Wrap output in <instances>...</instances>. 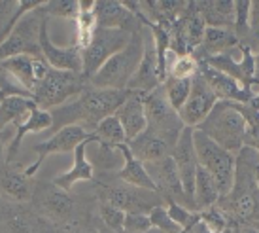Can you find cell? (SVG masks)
Returning a JSON list of instances; mask_svg holds the SVG:
<instances>
[{
	"label": "cell",
	"mask_w": 259,
	"mask_h": 233,
	"mask_svg": "<svg viewBox=\"0 0 259 233\" xmlns=\"http://www.w3.org/2000/svg\"><path fill=\"white\" fill-rule=\"evenodd\" d=\"M250 30L253 32V36L259 40V2L252 4V19H250Z\"/></svg>",
	"instance_id": "cell-46"
},
{
	"label": "cell",
	"mask_w": 259,
	"mask_h": 233,
	"mask_svg": "<svg viewBox=\"0 0 259 233\" xmlns=\"http://www.w3.org/2000/svg\"><path fill=\"white\" fill-rule=\"evenodd\" d=\"M193 144L199 165L214 176L222 199L229 197V193L233 191V184H235L237 156L227 152L220 144H216L214 140L199 129H193Z\"/></svg>",
	"instance_id": "cell-4"
},
{
	"label": "cell",
	"mask_w": 259,
	"mask_h": 233,
	"mask_svg": "<svg viewBox=\"0 0 259 233\" xmlns=\"http://www.w3.org/2000/svg\"><path fill=\"white\" fill-rule=\"evenodd\" d=\"M34 106H38V104L30 97H6V99H2V102H0V131L8 129L15 122H19Z\"/></svg>",
	"instance_id": "cell-31"
},
{
	"label": "cell",
	"mask_w": 259,
	"mask_h": 233,
	"mask_svg": "<svg viewBox=\"0 0 259 233\" xmlns=\"http://www.w3.org/2000/svg\"><path fill=\"white\" fill-rule=\"evenodd\" d=\"M238 34L235 32V29L229 27H206L202 44L197 51H201L202 55L212 57V55H222L227 53L231 48L238 46Z\"/></svg>",
	"instance_id": "cell-25"
},
{
	"label": "cell",
	"mask_w": 259,
	"mask_h": 233,
	"mask_svg": "<svg viewBox=\"0 0 259 233\" xmlns=\"http://www.w3.org/2000/svg\"><path fill=\"white\" fill-rule=\"evenodd\" d=\"M129 95V89L117 91V89H99L89 86L74 101L50 110L51 118H53L50 133L53 135L68 125H81L89 133H93L95 127L101 124L104 118L114 116L117 108L127 101Z\"/></svg>",
	"instance_id": "cell-1"
},
{
	"label": "cell",
	"mask_w": 259,
	"mask_h": 233,
	"mask_svg": "<svg viewBox=\"0 0 259 233\" xmlns=\"http://www.w3.org/2000/svg\"><path fill=\"white\" fill-rule=\"evenodd\" d=\"M255 80H259V53L255 55Z\"/></svg>",
	"instance_id": "cell-49"
},
{
	"label": "cell",
	"mask_w": 259,
	"mask_h": 233,
	"mask_svg": "<svg viewBox=\"0 0 259 233\" xmlns=\"http://www.w3.org/2000/svg\"><path fill=\"white\" fill-rule=\"evenodd\" d=\"M34 57L36 55H15V57L0 61V68H4L30 95L34 91V86H36V78H34Z\"/></svg>",
	"instance_id": "cell-26"
},
{
	"label": "cell",
	"mask_w": 259,
	"mask_h": 233,
	"mask_svg": "<svg viewBox=\"0 0 259 233\" xmlns=\"http://www.w3.org/2000/svg\"><path fill=\"white\" fill-rule=\"evenodd\" d=\"M218 95L214 89L208 86V82L202 78L201 74H197L193 78V86H191V93L189 99L180 110V118L186 127L197 129L199 125L210 116L212 108L218 104Z\"/></svg>",
	"instance_id": "cell-13"
},
{
	"label": "cell",
	"mask_w": 259,
	"mask_h": 233,
	"mask_svg": "<svg viewBox=\"0 0 259 233\" xmlns=\"http://www.w3.org/2000/svg\"><path fill=\"white\" fill-rule=\"evenodd\" d=\"M93 137L99 142H106V144L112 146L127 144V137H125V131H123V125L119 124V120L115 118V114L104 118L101 124L95 127Z\"/></svg>",
	"instance_id": "cell-33"
},
{
	"label": "cell",
	"mask_w": 259,
	"mask_h": 233,
	"mask_svg": "<svg viewBox=\"0 0 259 233\" xmlns=\"http://www.w3.org/2000/svg\"><path fill=\"white\" fill-rule=\"evenodd\" d=\"M51 125H53V118H51L50 110H42L40 106H34L29 114H25L19 122H15V124L12 125V127H14V139H12V142L8 146L4 161H8V163L15 161V156H17L19 148H21L23 139H25L29 133L50 131Z\"/></svg>",
	"instance_id": "cell-18"
},
{
	"label": "cell",
	"mask_w": 259,
	"mask_h": 233,
	"mask_svg": "<svg viewBox=\"0 0 259 233\" xmlns=\"http://www.w3.org/2000/svg\"><path fill=\"white\" fill-rule=\"evenodd\" d=\"M199 74V61L195 59L193 53L176 57L168 66L166 78H176V80H193Z\"/></svg>",
	"instance_id": "cell-36"
},
{
	"label": "cell",
	"mask_w": 259,
	"mask_h": 233,
	"mask_svg": "<svg viewBox=\"0 0 259 233\" xmlns=\"http://www.w3.org/2000/svg\"><path fill=\"white\" fill-rule=\"evenodd\" d=\"M115 118L119 120V124L123 125V131L127 137V144L131 140H135L138 135L148 129V118H146V108H144V95L131 91L127 97V101L123 102L121 106L115 112Z\"/></svg>",
	"instance_id": "cell-20"
},
{
	"label": "cell",
	"mask_w": 259,
	"mask_h": 233,
	"mask_svg": "<svg viewBox=\"0 0 259 233\" xmlns=\"http://www.w3.org/2000/svg\"><path fill=\"white\" fill-rule=\"evenodd\" d=\"M133 32L123 29H102L99 27L95 32L91 44L81 51L83 55V76L89 78L101 68L110 57H114L117 51H121L131 42Z\"/></svg>",
	"instance_id": "cell-9"
},
{
	"label": "cell",
	"mask_w": 259,
	"mask_h": 233,
	"mask_svg": "<svg viewBox=\"0 0 259 233\" xmlns=\"http://www.w3.org/2000/svg\"><path fill=\"white\" fill-rule=\"evenodd\" d=\"M233 233H242V231H240V227L238 226H233Z\"/></svg>",
	"instance_id": "cell-52"
},
{
	"label": "cell",
	"mask_w": 259,
	"mask_h": 233,
	"mask_svg": "<svg viewBox=\"0 0 259 233\" xmlns=\"http://www.w3.org/2000/svg\"><path fill=\"white\" fill-rule=\"evenodd\" d=\"M170 158L174 160V165L178 169V175H180V180H182V184H184L186 193L193 199L195 176H197V169H199V160H197V152H195L193 129H191V127H184L180 139L174 144ZM195 207H197V205H195Z\"/></svg>",
	"instance_id": "cell-16"
},
{
	"label": "cell",
	"mask_w": 259,
	"mask_h": 233,
	"mask_svg": "<svg viewBox=\"0 0 259 233\" xmlns=\"http://www.w3.org/2000/svg\"><path fill=\"white\" fill-rule=\"evenodd\" d=\"M144 55V27L133 32L131 42L114 57H110L97 72L89 78V86L99 89H117L127 91L133 76L137 74L138 65Z\"/></svg>",
	"instance_id": "cell-3"
},
{
	"label": "cell",
	"mask_w": 259,
	"mask_h": 233,
	"mask_svg": "<svg viewBox=\"0 0 259 233\" xmlns=\"http://www.w3.org/2000/svg\"><path fill=\"white\" fill-rule=\"evenodd\" d=\"M91 140H95V137L85 140V142H81V144L72 152L74 161H72V165H70V169L53 178V184H55L57 188L65 189V191H70V189L74 188V184L91 182V180H95V167L91 165V161L87 160V146H89Z\"/></svg>",
	"instance_id": "cell-21"
},
{
	"label": "cell",
	"mask_w": 259,
	"mask_h": 233,
	"mask_svg": "<svg viewBox=\"0 0 259 233\" xmlns=\"http://www.w3.org/2000/svg\"><path fill=\"white\" fill-rule=\"evenodd\" d=\"M191 86H193V80H176V78H166L163 88H165L166 99L172 104L174 110L180 112L184 108V104L189 99V93H191Z\"/></svg>",
	"instance_id": "cell-34"
},
{
	"label": "cell",
	"mask_w": 259,
	"mask_h": 233,
	"mask_svg": "<svg viewBox=\"0 0 259 233\" xmlns=\"http://www.w3.org/2000/svg\"><path fill=\"white\" fill-rule=\"evenodd\" d=\"M0 97H30L32 99V95L27 89H23L4 68H0Z\"/></svg>",
	"instance_id": "cell-43"
},
{
	"label": "cell",
	"mask_w": 259,
	"mask_h": 233,
	"mask_svg": "<svg viewBox=\"0 0 259 233\" xmlns=\"http://www.w3.org/2000/svg\"><path fill=\"white\" fill-rule=\"evenodd\" d=\"M127 146L131 148V152L135 153V158H138L142 163H153V161L165 160L172 153V146L150 129H146L142 135H138L137 139L131 140Z\"/></svg>",
	"instance_id": "cell-23"
},
{
	"label": "cell",
	"mask_w": 259,
	"mask_h": 233,
	"mask_svg": "<svg viewBox=\"0 0 259 233\" xmlns=\"http://www.w3.org/2000/svg\"><path fill=\"white\" fill-rule=\"evenodd\" d=\"M89 148H93L91 153V165L95 169H102V171H117L123 167V153L119 146H112L106 142H99V140H91Z\"/></svg>",
	"instance_id": "cell-32"
},
{
	"label": "cell",
	"mask_w": 259,
	"mask_h": 233,
	"mask_svg": "<svg viewBox=\"0 0 259 233\" xmlns=\"http://www.w3.org/2000/svg\"><path fill=\"white\" fill-rule=\"evenodd\" d=\"M2 99H6V97H0V102H2Z\"/></svg>",
	"instance_id": "cell-54"
},
{
	"label": "cell",
	"mask_w": 259,
	"mask_h": 233,
	"mask_svg": "<svg viewBox=\"0 0 259 233\" xmlns=\"http://www.w3.org/2000/svg\"><path fill=\"white\" fill-rule=\"evenodd\" d=\"M180 27L182 32H184V40H186L187 51L193 53L201 48L202 38H204V32H206V21L201 15V12L197 10V4L195 2H189L186 14L180 19Z\"/></svg>",
	"instance_id": "cell-27"
},
{
	"label": "cell",
	"mask_w": 259,
	"mask_h": 233,
	"mask_svg": "<svg viewBox=\"0 0 259 233\" xmlns=\"http://www.w3.org/2000/svg\"><path fill=\"white\" fill-rule=\"evenodd\" d=\"M148 216H150L151 227L161 233H184L186 231V229H182V227L168 216V211H166V207H163V205H159V207H155V209H151Z\"/></svg>",
	"instance_id": "cell-38"
},
{
	"label": "cell",
	"mask_w": 259,
	"mask_h": 233,
	"mask_svg": "<svg viewBox=\"0 0 259 233\" xmlns=\"http://www.w3.org/2000/svg\"><path fill=\"white\" fill-rule=\"evenodd\" d=\"M166 203V211H168V216L182 227V229H191V227L199 222V212L189 211L184 205H178L174 201H165Z\"/></svg>",
	"instance_id": "cell-40"
},
{
	"label": "cell",
	"mask_w": 259,
	"mask_h": 233,
	"mask_svg": "<svg viewBox=\"0 0 259 233\" xmlns=\"http://www.w3.org/2000/svg\"><path fill=\"white\" fill-rule=\"evenodd\" d=\"M34 189L36 182L32 176L27 175L23 165L15 161H0V196L14 203H27L34 197Z\"/></svg>",
	"instance_id": "cell-15"
},
{
	"label": "cell",
	"mask_w": 259,
	"mask_h": 233,
	"mask_svg": "<svg viewBox=\"0 0 259 233\" xmlns=\"http://www.w3.org/2000/svg\"><path fill=\"white\" fill-rule=\"evenodd\" d=\"M255 186H257V189H259V165L255 167Z\"/></svg>",
	"instance_id": "cell-50"
},
{
	"label": "cell",
	"mask_w": 259,
	"mask_h": 233,
	"mask_svg": "<svg viewBox=\"0 0 259 233\" xmlns=\"http://www.w3.org/2000/svg\"><path fill=\"white\" fill-rule=\"evenodd\" d=\"M144 108L148 118V129L163 137L174 148L186 125L182 122L180 112L174 110L172 104L168 102L163 86L144 95Z\"/></svg>",
	"instance_id": "cell-6"
},
{
	"label": "cell",
	"mask_w": 259,
	"mask_h": 233,
	"mask_svg": "<svg viewBox=\"0 0 259 233\" xmlns=\"http://www.w3.org/2000/svg\"><path fill=\"white\" fill-rule=\"evenodd\" d=\"M99 29L97 23V2H79V12L76 17V34H74V46L78 50H85L91 44L95 32Z\"/></svg>",
	"instance_id": "cell-29"
},
{
	"label": "cell",
	"mask_w": 259,
	"mask_h": 233,
	"mask_svg": "<svg viewBox=\"0 0 259 233\" xmlns=\"http://www.w3.org/2000/svg\"><path fill=\"white\" fill-rule=\"evenodd\" d=\"M125 214H127V212H123L121 209H117L114 205L104 203V201L99 203V216H101L104 227H108L112 231H123Z\"/></svg>",
	"instance_id": "cell-39"
},
{
	"label": "cell",
	"mask_w": 259,
	"mask_h": 233,
	"mask_svg": "<svg viewBox=\"0 0 259 233\" xmlns=\"http://www.w3.org/2000/svg\"><path fill=\"white\" fill-rule=\"evenodd\" d=\"M193 199H195V205H197V211H204L208 207H214L222 199L220 188H218L214 176L210 175L206 169H202L201 165L197 169V176H195Z\"/></svg>",
	"instance_id": "cell-30"
},
{
	"label": "cell",
	"mask_w": 259,
	"mask_h": 233,
	"mask_svg": "<svg viewBox=\"0 0 259 233\" xmlns=\"http://www.w3.org/2000/svg\"><path fill=\"white\" fill-rule=\"evenodd\" d=\"M199 74L208 82V86L214 89V93L218 95L220 101H231V102H238V104H246V102L252 101L248 89L240 82L233 80L227 74L212 68L204 61H199Z\"/></svg>",
	"instance_id": "cell-19"
},
{
	"label": "cell",
	"mask_w": 259,
	"mask_h": 233,
	"mask_svg": "<svg viewBox=\"0 0 259 233\" xmlns=\"http://www.w3.org/2000/svg\"><path fill=\"white\" fill-rule=\"evenodd\" d=\"M99 233H123V231H112V229H108V227H104V229H101Z\"/></svg>",
	"instance_id": "cell-51"
},
{
	"label": "cell",
	"mask_w": 259,
	"mask_h": 233,
	"mask_svg": "<svg viewBox=\"0 0 259 233\" xmlns=\"http://www.w3.org/2000/svg\"><path fill=\"white\" fill-rule=\"evenodd\" d=\"M97 23L102 29H123L129 32L142 29V23L123 2H97Z\"/></svg>",
	"instance_id": "cell-22"
},
{
	"label": "cell",
	"mask_w": 259,
	"mask_h": 233,
	"mask_svg": "<svg viewBox=\"0 0 259 233\" xmlns=\"http://www.w3.org/2000/svg\"><path fill=\"white\" fill-rule=\"evenodd\" d=\"M61 233H95V231H91L89 227L81 226L78 222H70V224H65V226L61 227Z\"/></svg>",
	"instance_id": "cell-47"
},
{
	"label": "cell",
	"mask_w": 259,
	"mask_h": 233,
	"mask_svg": "<svg viewBox=\"0 0 259 233\" xmlns=\"http://www.w3.org/2000/svg\"><path fill=\"white\" fill-rule=\"evenodd\" d=\"M242 233H259V227L255 226H238Z\"/></svg>",
	"instance_id": "cell-48"
},
{
	"label": "cell",
	"mask_w": 259,
	"mask_h": 233,
	"mask_svg": "<svg viewBox=\"0 0 259 233\" xmlns=\"http://www.w3.org/2000/svg\"><path fill=\"white\" fill-rule=\"evenodd\" d=\"M85 82L87 78L83 74L57 70L50 66L44 80L38 82L32 91V99L42 110H53L74 101L78 95L83 93V89L87 88Z\"/></svg>",
	"instance_id": "cell-5"
},
{
	"label": "cell",
	"mask_w": 259,
	"mask_h": 233,
	"mask_svg": "<svg viewBox=\"0 0 259 233\" xmlns=\"http://www.w3.org/2000/svg\"><path fill=\"white\" fill-rule=\"evenodd\" d=\"M12 139H14V131H12L10 127L4 129V131H0V161L4 160L6 150H8V146H10V142H12Z\"/></svg>",
	"instance_id": "cell-45"
},
{
	"label": "cell",
	"mask_w": 259,
	"mask_h": 233,
	"mask_svg": "<svg viewBox=\"0 0 259 233\" xmlns=\"http://www.w3.org/2000/svg\"><path fill=\"white\" fill-rule=\"evenodd\" d=\"M150 216L146 212H127L125 214V224H123V233H148L151 231Z\"/></svg>",
	"instance_id": "cell-42"
},
{
	"label": "cell",
	"mask_w": 259,
	"mask_h": 233,
	"mask_svg": "<svg viewBox=\"0 0 259 233\" xmlns=\"http://www.w3.org/2000/svg\"><path fill=\"white\" fill-rule=\"evenodd\" d=\"M197 10L206 21V27H229L235 25V2L227 0H204V2H195Z\"/></svg>",
	"instance_id": "cell-28"
},
{
	"label": "cell",
	"mask_w": 259,
	"mask_h": 233,
	"mask_svg": "<svg viewBox=\"0 0 259 233\" xmlns=\"http://www.w3.org/2000/svg\"><path fill=\"white\" fill-rule=\"evenodd\" d=\"M48 15L38 10H32L17 23L12 34L0 44V61L15 55H42L40 51V30Z\"/></svg>",
	"instance_id": "cell-8"
},
{
	"label": "cell",
	"mask_w": 259,
	"mask_h": 233,
	"mask_svg": "<svg viewBox=\"0 0 259 233\" xmlns=\"http://www.w3.org/2000/svg\"><path fill=\"white\" fill-rule=\"evenodd\" d=\"M159 86H163V80H161V72H159L157 48H155V42H153L150 30L148 32L144 30V55H142L137 74L133 76L127 89L135 91V93L146 95L151 93L153 89H157Z\"/></svg>",
	"instance_id": "cell-17"
},
{
	"label": "cell",
	"mask_w": 259,
	"mask_h": 233,
	"mask_svg": "<svg viewBox=\"0 0 259 233\" xmlns=\"http://www.w3.org/2000/svg\"><path fill=\"white\" fill-rule=\"evenodd\" d=\"M197 129L210 137L216 144L225 148L227 152L237 156L244 148L246 135H248V116H246L244 104L218 101L210 116Z\"/></svg>",
	"instance_id": "cell-2"
},
{
	"label": "cell",
	"mask_w": 259,
	"mask_h": 233,
	"mask_svg": "<svg viewBox=\"0 0 259 233\" xmlns=\"http://www.w3.org/2000/svg\"><path fill=\"white\" fill-rule=\"evenodd\" d=\"M223 233H233V226L227 227V229H225V231H223Z\"/></svg>",
	"instance_id": "cell-53"
},
{
	"label": "cell",
	"mask_w": 259,
	"mask_h": 233,
	"mask_svg": "<svg viewBox=\"0 0 259 233\" xmlns=\"http://www.w3.org/2000/svg\"><path fill=\"white\" fill-rule=\"evenodd\" d=\"M17 10V2H0V34L6 30Z\"/></svg>",
	"instance_id": "cell-44"
},
{
	"label": "cell",
	"mask_w": 259,
	"mask_h": 233,
	"mask_svg": "<svg viewBox=\"0 0 259 233\" xmlns=\"http://www.w3.org/2000/svg\"><path fill=\"white\" fill-rule=\"evenodd\" d=\"M40 51L46 63L51 68L57 70H68V72H79L83 74V55L78 46H57L50 36V29H48V17L42 23V30H40Z\"/></svg>",
	"instance_id": "cell-14"
},
{
	"label": "cell",
	"mask_w": 259,
	"mask_h": 233,
	"mask_svg": "<svg viewBox=\"0 0 259 233\" xmlns=\"http://www.w3.org/2000/svg\"><path fill=\"white\" fill-rule=\"evenodd\" d=\"M40 12L44 15H51V17H61V19H74L78 17L79 2L74 0H53V2H44L40 6Z\"/></svg>",
	"instance_id": "cell-37"
},
{
	"label": "cell",
	"mask_w": 259,
	"mask_h": 233,
	"mask_svg": "<svg viewBox=\"0 0 259 233\" xmlns=\"http://www.w3.org/2000/svg\"><path fill=\"white\" fill-rule=\"evenodd\" d=\"M144 165L148 169V175L151 176V180L155 184L159 196L163 197V201H174L178 205H184L189 211L197 212L195 201L186 193L180 175H178V169H176L170 156L165 160L153 161V163H144Z\"/></svg>",
	"instance_id": "cell-10"
},
{
	"label": "cell",
	"mask_w": 259,
	"mask_h": 233,
	"mask_svg": "<svg viewBox=\"0 0 259 233\" xmlns=\"http://www.w3.org/2000/svg\"><path fill=\"white\" fill-rule=\"evenodd\" d=\"M199 220L212 233H223L227 227H231V216L223 207H220V203L208 207L204 211H199Z\"/></svg>",
	"instance_id": "cell-35"
},
{
	"label": "cell",
	"mask_w": 259,
	"mask_h": 233,
	"mask_svg": "<svg viewBox=\"0 0 259 233\" xmlns=\"http://www.w3.org/2000/svg\"><path fill=\"white\" fill-rule=\"evenodd\" d=\"M97 196L101 201L110 203L121 209L123 212H146L150 214L151 209H155L159 205H163V197L159 196V191L151 189L137 188L131 184H97Z\"/></svg>",
	"instance_id": "cell-7"
},
{
	"label": "cell",
	"mask_w": 259,
	"mask_h": 233,
	"mask_svg": "<svg viewBox=\"0 0 259 233\" xmlns=\"http://www.w3.org/2000/svg\"><path fill=\"white\" fill-rule=\"evenodd\" d=\"M36 207L40 214L48 220L50 224H70L76 211V201L68 196V191L57 188L55 184H44L34 189Z\"/></svg>",
	"instance_id": "cell-12"
},
{
	"label": "cell",
	"mask_w": 259,
	"mask_h": 233,
	"mask_svg": "<svg viewBox=\"0 0 259 233\" xmlns=\"http://www.w3.org/2000/svg\"><path fill=\"white\" fill-rule=\"evenodd\" d=\"M252 4L253 2H248V0H237L235 2V25H233V29L235 32L240 34L246 30H250V19H252Z\"/></svg>",
	"instance_id": "cell-41"
},
{
	"label": "cell",
	"mask_w": 259,
	"mask_h": 233,
	"mask_svg": "<svg viewBox=\"0 0 259 233\" xmlns=\"http://www.w3.org/2000/svg\"><path fill=\"white\" fill-rule=\"evenodd\" d=\"M89 139H93V133H89L85 127H81V125H68V127H63L61 131L53 133L48 140H44V142L34 146V152L38 153V158L34 163H30V165L25 167L27 175L34 178V175L38 173L40 165L46 161V158L55 156V153L74 152L81 142H85V140H89Z\"/></svg>",
	"instance_id": "cell-11"
},
{
	"label": "cell",
	"mask_w": 259,
	"mask_h": 233,
	"mask_svg": "<svg viewBox=\"0 0 259 233\" xmlns=\"http://www.w3.org/2000/svg\"><path fill=\"white\" fill-rule=\"evenodd\" d=\"M119 150L123 153V167L117 173L119 182L131 184V186H137V188L151 189V191H157L155 184L151 180V176L148 175V169L142 161L135 158V153L131 152V148L127 144H121Z\"/></svg>",
	"instance_id": "cell-24"
}]
</instances>
